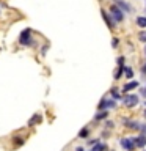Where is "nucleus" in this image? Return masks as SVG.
Returning a JSON list of instances; mask_svg holds the SVG:
<instances>
[{
  "label": "nucleus",
  "instance_id": "6e6552de",
  "mask_svg": "<svg viewBox=\"0 0 146 151\" xmlns=\"http://www.w3.org/2000/svg\"><path fill=\"white\" fill-rule=\"evenodd\" d=\"M122 123H124V127H127V129H137V131H140V127H141V123L137 121V120H124Z\"/></svg>",
  "mask_w": 146,
  "mask_h": 151
},
{
  "label": "nucleus",
  "instance_id": "cd10ccee",
  "mask_svg": "<svg viewBox=\"0 0 146 151\" xmlns=\"http://www.w3.org/2000/svg\"><path fill=\"white\" fill-rule=\"evenodd\" d=\"M143 151H146V150H143Z\"/></svg>",
  "mask_w": 146,
  "mask_h": 151
},
{
  "label": "nucleus",
  "instance_id": "6ab92c4d",
  "mask_svg": "<svg viewBox=\"0 0 146 151\" xmlns=\"http://www.w3.org/2000/svg\"><path fill=\"white\" fill-rule=\"evenodd\" d=\"M138 40L143 41V42H146V32H141V33H140V35H138Z\"/></svg>",
  "mask_w": 146,
  "mask_h": 151
},
{
  "label": "nucleus",
  "instance_id": "aec40b11",
  "mask_svg": "<svg viewBox=\"0 0 146 151\" xmlns=\"http://www.w3.org/2000/svg\"><path fill=\"white\" fill-rule=\"evenodd\" d=\"M140 132L143 135H146V123H141V127H140Z\"/></svg>",
  "mask_w": 146,
  "mask_h": 151
},
{
  "label": "nucleus",
  "instance_id": "9b49d317",
  "mask_svg": "<svg viewBox=\"0 0 146 151\" xmlns=\"http://www.w3.org/2000/svg\"><path fill=\"white\" fill-rule=\"evenodd\" d=\"M108 118V110H99L96 115H94V120L101 121V120H107Z\"/></svg>",
  "mask_w": 146,
  "mask_h": 151
},
{
  "label": "nucleus",
  "instance_id": "1a4fd4ad",
  "mask_svg": "<svg viewBox=\"0 0 146 151\" xmlns=\"http://www.w3.org/2000/svg\"><path fill=\"white\" fill-rule=\"evenodd\" d=\"M138 82H137V80H130V82H127L126 85H124V87H122V91H124V93H129L130 91V90H134V88H137V87H138Z\"/></svg>",
  "mask_w": 146,
  "mask_h": 151
},
{
  "label": "nucleus",
  "instance_id": "dca6fc26",
  "mask_svg": "<svg viewBox=\"0 0 146 151\" xmlns=\"http://www.w3.org/2000/svg\"><path fill=\"white\" fill-rule=\"evenodd\" d=\"M107 150V145L105 143H97V145H94L91 151H105Z\"/></svg>",
  "mask_w": 146,
  "mask_h": 151
},
{
  "label": "nucleus",
  "instance_id": "f03ea898",
  "mask_svg": "<svg viewBox=\"0 0 146 151\" xmlns=\"http://www.w3.org/2000/svg\"><path fill=\"white\" fill-rule=\"evenodd\" d=\"M19 42H21L22 46H31V44H33L31 30H30V28H25V30H22L21 36H19Z\"/></svg>",
  "mask_w": 146,
  "mask_h": 151
},
{
  "label": "nucleus",
  "instance_id": "b1692460",
  "mask_svg": "<svg viewBox=\"0 0 146 151\" xmlns=\"http://www.w3.org/2000/svg\"><path fill=\"white\" fill-rule=\"evenodd\" d=\"M141 74H143L145 77H146V63H145L143 66H141Z\"/></svg>",
  "mask_w": 146,
  "mask_h": 151
},
{
  "label": "nucleus",
  "instance_id": "a878e982",
  "mask_svg": "<svg viewBox=\"0 0 146 151\" xmlns=\"http://www.w3.org/2000/svg\"><path fill=\"white\" fill-rule=\"evenodd\" d=\"M75 151H85V148H82V146H77V148H75Z\"/></svg>",
  "mask_w": 146,
  "mask_h": 151
},
{
  "label": "nucleus",
  "instance_id": "4be33fe9",
  "mask_svg": "<svg viewBox=\"0 0 146 151\" xmlns=\"http://www.w3.org/2000/svg\"><path fill=\"white\" fill-rule=\"evenodd\" d=\"M99 143V140L97 139H94V140H88V145L89 146H94V145H97Z\"/></svg>",
  "mask_w": 146,
  "mask_h": 151
},
{
  "label": "nucleus",
  "instance_id": "423d86ee",
  "mask_svg": "<svg viewBox=\"0 0 146 151\" xmlns=\"http://www.w3.org/2000/svg\"><path fill=\"white\" fill-rule=\"evenodd\" d=\"M118 61V68H116V71H115V76H113V79H120V77H122V73H124V69H126V66H124V57H120V58L116 60Z\"/></svg>",
  "mask_w": 146,
  "mask_h": 151
},
{
  "label": "nucleus",
  "instance_id": "bb28decb",
  "mask_svg": "<svg viewBox=\"0 0 146 151\" xmlns=\"http://www.w3.org/2000/svg\"><path fill=\"white\" fill-rule=\"evenodd\" d=\"M143 115H145V116H146V109H145V112H143Z\"/></svg>",
  "mask_w": 146,
  "mask_h": 151
},
{
  "label": "nucleus",
  "instance_id": "20e7f679",
  "mask_svg": "<svg viewBox=\"0 0 146 151\" xmlns=\"http://www.w3.org/2000/svg\"><path fill=\"white\" fill-rule=\"evenodd\" d=\"M110 14H112V17L115 19V22L124 21V11H122L120 6H116V5H112L110 6Z\"/></svg>",
  "mask_w": 146,
  "mask_h": 151
},
{
  "label": "nucleus",
  "instance_id": "f257e3e1",
  "mask_svg": "<svg viewBox=\"0 0 146 151\" xmlns=\"http://www.w3.org/2000/svg\"><path fill=\"white\" fill-rule=\"evenodd\" d=\"M120 143L126 151H135V148H137V143H135L134 137H122V139L120 140Z\"/></svg>",
  "mask_w": 146,
  "mask_h": 151
},
{
  "label": "nucleus",
  "instance_id": "0eeeda50",
  "mask_svg": "<svg viewBox=\"0 0 146 151\" xmlns=\"http://www.w3.org/2000/svg\"><path fill=\"white\" fill-rule=\"evenodd\" d=\"M101 14H102V17H104V21L107 22V25H108V28H110V30H113V28H115V19L112 17V14L110 13H107L105 9H101Z\"/></svg>",
  "mask_w": 146,
  "mask_h": 151
},
{
  "label": "nucleus",
  "instance_id": "a211bd4d",
  "mask_svg": "<svg viewBox=\"0 0 146 151\" xmlns=\"http://www.w3.org/2000/svg\"><path fill=\"white\" fill-rule=\"evenodd\" d=\"M88 134H89L88 127H83V129L79 132V137H80V139H87V137H88Z\"/></svg>",
  "mask_w": 146,
  "mask_h": 151
},
{
  "label": "nucleus",
  "instance_id": "f8f14e48",
  "mask_svg": "<svg viewBox=\"0 0 146 151\" xmlns=\"http://www.w3.org/2000/svg\"><path fill=\"white\" fill-rule=\"evenodd\" d=\"M115 5H116V6H120L122 11H130V9H132L130 5H127L124 0H115Z\"/></svg>",
  "mask_w": 146,
  "mask_h": 151
},
{
  "label": "nucleus",
  "instance_id": "9d476101",
  "mask_svg": "<svg viewBox=\"0 0 146 151\" xmlns=\"http://www.w3.org/2000/svg\"><path fill=\"white\" fill-rule=\"evenodd\" d=\"M135 139V143H137V148H145L146 146V135H138V137H134Z\"/></svg>",
  "mask_w": 146,
  "mask_h": 151
},
{
  "label": "nucleus",
  "instance_id": "4468645a",
  "mask_svg": "<svg viewBox=\"0 0 146 151\" xmlns=\"http://www.w3.org/2000/svg\"><path fill=\"white\" fill-rule=\"evenodd\" d=\"M137 25L140 28H146V16H138L137 17Z\"/></svg>",
  "mask_w": 146,
  "mask_h": 151
},
{
  "label": "nucleus",
  "instance_id": "ddd939ff",
  "mask_svg": "<svg viewBox=\"0 0 146 151\" xmlns=\"http://www.w3.org/2000/svg\"><path fill=\"white\" fill-rule=\"evenodd\" d=\"M39 121H42V116L39 115V113H35V115H33V118L28 121V126H35L36 123H39Z\"/></svg>",
  "mask_w": 146,
  "mask_h": 151
},
{
  "label": "nucleus",
  "instance_id": "7ed1b4c3",
  "mask_svg": "<svg viewBox=\"0 0 146 151\" xmlns=\"http://www.w3.org/2000/svg\"><path fill=\"white\" fill-rule=\"evenodd\" d=\"M115 106H116V101L113 98H102L97 106V110H108V109H113Z\"/></svg>",
  "mask_w": 146,
  "mask_h": 151
},
{
  "label": "nucleus",
  "instance_id": "393cba45",
  "mask_svg": "<svg viewBox=\"0 0 146 151\" xmlns=\"http://www.w3.org/2000/svg\"><path fill=\"white\" fill-rule=\"evenodd\" d=\"M141 94H143V96H146V87L141 88Z\"/></svg>",
  "mask_w": 146,
  "mask_h": 151
},
{
  "label": "nucleus",
  "instance_id": "39448f33",
  "mask_svg": "<svg viewBox=\"0 0 146 151\" xmlns=\"http://www.w3.org/2000/svg\"><path fill=\"white\" fill-rule=\"evenodd\" d=\"M122 102H124L126 107H135L138 104V96L137 94H126L122 98Z\"/></svg>",
  "mask_w": 146,
  "mask_h": 151
},
{
  "label": "nucleus",
  "instance_id": "2eb2a0df",
  "mask_svg": "<svg viewBox=\"0 0 146 151\" xmlns=\"http://www.w3.org/2000/svg\"><path fill=\"white\" fill-rule=\"evenodd\" d=\"M110 94H112V98L115 99V101H122L121 94H120V91H118L116 88H112V90H110Z\"/></svg>",
  "mask_w": 146,
  "mask_h": 151
},
{
  "label": "nucleus",
  "instance_id": "5701e85b",
  "mask_svg": "<svg viewBox=\"0 0 146 151\" xmlns=\"http://www.w3.org/2000/svg\"><path fill=\"white\" fill-rule=\"evenodd\" d=\"M105 126L108 127V129H112V127H113V121H108V120H105Z\"/></svg>",
  "mask_w": 146,
  "mask_h": 151
},
{
  "label": "nucleus",
  "instance_id": "412c9836",
  "mask_svg": "<svg viewBox=\"0 0 146 151\" xmlns=\"http://www.w3.org/2000/svg\"><path fill=\"white\" fill-rule=\"evenodd\" d=\"M118 44H120L118 38H113V40H112V47H118Z\"/></svg>",
  "mask_w": 146,
  "mask_h": 151
},
{
  "label": "nucleus",
  "instance_id": "f3484780",
  "mask_svg": "<svg viewBox=\"0 0 146 151\" xmlns=\"http://www.w3.org/2000/svg\"><path fill=\"white\" fill-rule=\"evenodd\" d=\"M124 74H126V77L127 79H134V69L132 68H129V66H126V69H124Z\"/></svg>",
  "mask_w": 146,
  "mask_h": 151
}]
</instances>
